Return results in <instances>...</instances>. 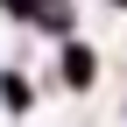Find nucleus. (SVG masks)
<instances>
[{
    "label": "nucleus",
    "mask_w": 127,
    "mask_h": 127,
    "mask_svg": "<svg viewBox=\"0 0 127 127\" xmlns=\"http://www.w3.org/2000/svg\"><path fill=\"white\" fill-rule=\"evenodd\" d=\"M0 113L7 120H28L35 113V78H28L21 64H0Z\"/></svg>",
    "instance_id": "2"
},
{
    "label": "nucleus",
    "mask_w": 127,
    "mask_h": 127,
    "mask_svg": "<svg viewBox=\"0 0 127 127\" xmlns=\"http://www.w3.org/2000/svg\"><path fill=\"white\" fill-rule=\"evenodd\" d=\"M106 7H113V14H127V0H106Z\"/></svg>",
    "instance_id": "5"
},
{
    "label": "nucleus",
    "mask_w": 127,
    "mask_h": 127,
    "mask_svg": "<svg viewBox=\"0 0 127 127\" xmlns=\"http://www.w3.org/2000/svg\"><path fill=\"white\" fill-rule=\"evenodd\" d=\"M35 7H42V0H0V21H21V28H35Z\"/></svg>",
    "instance_id": "4"
},
{
    "label": "nucleus",
    "mask_w": 127,
    "mask_h": 127,
    "mask_svg": "<svg viewBox=\"0 0 127 127\" xmlns=\"http://www.w3.org/2000/svg\"><path fill=\"white\" fill-rule=\"evenodd\" d=\"M35 35H78V0H42L35 7Z\"/></svg>",
    "instance_id": "3"
},
{
    "label": "nucleus",
    "mask_w": 127,
    "mask_h": 127,
    "mask_svg": "<svg viewBox=\"0 0 127 127\" xmlns=\"http://www.w3.org/2000/svg\"><path fill=\"white\" fill-rule=\"evenodd\" d=\"M99 71H106V57L92 50L85 35H64V42H57V85H64V92H92Z\"/></svg>",
    "instance_id": "1"
}]
</instances>
